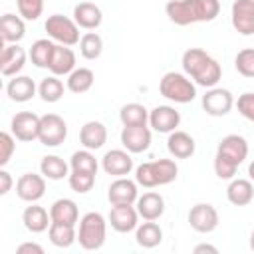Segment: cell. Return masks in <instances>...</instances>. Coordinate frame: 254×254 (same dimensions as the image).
<instances>
[{
    "instance_id": "7402d4cb",
    "label": "cell",
    "mask_w": 254,
    "mask_h": 254,
    "mask_svg": "<svg viewBox=\"0 0 254 254\" xmlns=\"http://www.w3.org/2000/svg\"><path fill=\"white\" fill-rule=\"evenodd\" d=\"M52 75H69L73 69H75V54L69 46H64V44H56V50H54V56H52V62H50V67Z\"/></svg>"
},
{
    "instance_id": "7c38bea8",
    "label": "cell",
    "mask_w": 254,
    "mask_h": 254,
    "mask_svg": "<svg viewBox=\"0 0 254 254\" xmlns=\"http://www.w3.org/2000/svg\"><path fill=\"white\" fill-rule=\"evenodd\" d=\"M46 192V177L36 173H26L16 183V194L26 202H36Z\"/></svg>"
},
{
    "instance_id": "cb8c5ba5",
    "label": "cell",
    "mask_w": 254,
    "mask_h": 254,
    "mask_svg": "<svg viewBox=\"0 0 254 254\" xmlns=\"http://www.w3.org/2000/svg\"><path fill=\"white\" fill-rule=\"evenodd\" d=\"M167 149L175 159H189V157L194 155L196 145H194V139L187 131H177L175 129L167 139Z\"/></svg>"
},
{
    "instance_id": "8fae6325",
    "label": "cell",
    "mask_w": 254,
    "mask_h": 254,
    "mask_svg": "<svg viewBox=\"0 0 254 254\" xmlns=\"http://www.w3.org/2000/svg\"><path fill=\"white\" fill-rule=\"evenodd\" d=\"M189 224L196 232H212L218 226V212L208 202H198L189 212Z\"/></svg>"
},
{
    "instance_id": "277c9868",
    "label": "cell",
    "mask_w": 254,
    "mask_h": 254,
    "mask_svg": "<svg viewBox=\"0 0 254 254\" xmlns=\"http://www.w3.org/2000/svg\"><path fill=\"white\" fill-rule=\"evenodd\" d=\"M177 173H179V167L173 159H157V161L139 165L135 171V181L145 189H153V187L173 183L177 179Z\"/></svg>"
},
{
    "instance_id": "44dd1931",
    "label": "cell",
    "mask_w": 254,
    "mask_h": 254,
    "mask_svg": "<svg viewBox=\"0 0 254 254\" xmlns=\"http://www.w3.org/2000/svg\"><path fill=\"white\" fill-rule=\"evenodd\" d=\"M73 20H75V24L79 28L95 30L103 22V14H101V8L97 4H93V2H79L73 8Z\"/></svg>"
},
{
    "instance_id": "30bf717a",
    "label": "cell",
    "mask_w": 254,
    "mask_h": 254,
    "mask_svg": "<svg viewBox=\"0 0 254 254\" xmlns=\"http://www.w3.org/2000/svg\"><path fill=\"white\" fill-rule=\"evenodd\" d=\"M10 127H12V135L18 141L30 143L40 135V117L32 111H20L12 117Z\"/></svg>"
},
{
    "instance_id": "60d3db41",
    "label": "cell",
    "mask_w": 254,
    "mask_h": 254,
    "mask_svg": "<svg viewBox=\"0 0 254 254\" xmlns=\"http://www.w3.org/2000/svg\"><path fill=\"white\" fill-rule=\"evenodd\" d=\"M18 12L26 20H36L44 10V0H16Z\"/></svg>"
},
{
    "instance_id": "9c48e42d",
    "label": "cell",
    "mask_w": 254,
    "mask_h": 254,
    "mask_svg": "<svg viewBox=\"0 0 254 254\" xmlns=\"http://www.w3.org/2000/svg\"><path fill=\"white\" fill-rule=\"evenodd\" d=\"M234 105V97L228 89L224 87H210L202 95V109L212 115V117H222L226 115Z\"/></svg>"
},
{
    "instance_id": "ba28073f",
    "label": "cell",
    "mask_w": 254,
    "mask_h": 254,
    "mask_svg": "<svg viewBox=\"0 0 254 254\" xmlns=\"http://www.w3.org/2000/svg\"><path fill=\"white\" fill-rule=\"evenodd\" d=\"M67 137V125L58 113H46L40 117V143L46 147H58Z\"/></svg>"
},
{
    "instance_id": "5bb4252c",
    "label": "cell",
    "mask_w": 254,
    "mask_h": 254,
    "mask_svg": "<svg viewBox=\"0 0 254 254\" xmlns=\"http://www.w3.org/2000/svg\"><path fill=\"white\" fill-rule=\"evenodd\" d=\"M181 123V113L171 105H157L149 111V125L159 133H173Z\"/></svg>"
},
{
    "instance_id": "6da1fadb",
    "label": "cell",
    "mask_w": 254,
    "mask_h": 254,
    "mask_svg": "<svg viewBox=\"0 0 254 254\" xmlns=\"http://www.w3.org/2000/svg\"><path fill=\"white\" fill-rule=\"evenodd\" d=\"M169 20L177 26L212 22L220 14L218 0H169L165 6Z\"/></svg>"
},
{
    "instance_id": "ac0fdd59",
    "label": "cell",
    "mask_w": 254,
    "mask_h": 254,
    "mask_svg": "<svg viewBox=\"0 0 254 254\" xmlns=\"http://www.w3.org/2000/svg\"><path fill=\"white\" fill-rule=\"evenodd\" d=\"M107 198L111 204H133L137 202V181L119 177L107 189Z\"/></svg>"
},
{
    "instance_id": "836d02e7",
    "label": "cell",
    "mask_w": 254,
    "mask_h": 254,
    "mask_svg": "<svg viewBox=\"0 0 254 254\" xmlns=\"http://www.w3.org/2000/svg\"><path fill=\"white\" fill-rule=\"evenodd\" d=\"M95 75L89 67H77L67 75V89L71 93H85L91 89Z\"/></svg>"
},
{
    "instance_id": "f1b7e54d",
    "label": "cell",
    "mask_w": 254,
    "mask_h": 254,
    "mask_svg": "<svg viewBox=\"0 0 254 254\" xmlns=\"http://www.w3.org/2000/svg\"><path fill=\"white\" fill-rule=\"evenodd\" d=\"M50 216H52V222H64V224L75 226V222L79 218V210L71 198H60L52 204Z\"/></svg>"
},
{
    "instance_id": "52a82bcc",
    "label": "cell",
    "mask_w": 254,
    "mask_h": 254,
    "mask_svg": "<svg viewBox=\"0 0 254 254\" xmlns=\"http://www.w3.org/2000/svg\"><path fill=\"white\" fill-rule=\"evenodd\" d=\"M44 28L52 40H56L58 44H64V46H75L81 40L79 38V26L75 24V20L62 16V14H52L46 20Z\"/></svg>"
},
{
    "instance_id": "1f68e13d",
    "label": "cell",
    "mask_w": 254,
    "mask_h": 254,
    "mask_svg": "<svg viewBox=\"0 0 254 254\" xmlns=\"http://www.w3.org/2000/svg\"><path fill=\"white\" fill-rule=\"evenodd\" d=\"M54 50H56V44L48 38H42V40H36L30 48V60L36 67H50V62H52V56H54Z\"/></svg>"
},
{
    "instance_id": "ee69618b",
    "label": "cell",
    "mask_w": 254,
    "mask_h": 254,
    "mask_svg": "<svg viewBox=\"0 0 254 254\" xmlns=\"http://www.w3.org/2000/svg\"><path fill=\"white\" fill-rule=\"evenodd\" d=\"M12 189V177L8 171H0V194H8V190Z\"/></svg>"
},
{
    "instance_id": "d590c367",
    "label": "cell",
    "mask_w": 254,
    "mask_h": 254,
    "mask_svg": "<svg viewBox=\"0 0 254 254\" xmlns=\"http://www.w3.org/2000/svg\"><path fill=\"white\" fill-rule=\"evenodd\" d=\"M38 93L46 103H56L64 97V83H62V79H58V75L44 77L38 87Z\"/></svg>"
},
{
    "instance_id": "d6986e66",
    "label": "cell",
    "mask_w": 254,
    "mask_h": 254,
    "mask_svg": "<svg viewBox=\"0 0 254 254\" xmlns=\"http://www.w3.org/2000/svg\"><path fill=\"white\" fill-rule=\"evenodd\" d=\"M139 212L133 204H113L109 212V222L117 232H131L137 228Z\"/></svg>"
},
{
    "instance_id": "d6a6232c",
    "label": "cell",
    "mask_w": 254,
    "mask_h": 254,
    "mask_svg": "<svg viewBox=\"0 0 254 254\" xmlns=\"http://www.w3.org/2000/svg\"><path fill=\"white\" fill-rule=\"evenodd\" d=\"M67 169H69L67 163H65L62 157H58V155H46V157L42 159V163H40L42 175H44L46 179H50V181H60V179H64V177H69Z\"/></svg>"
},
{
    "instance_id": "9a60e30c",
    "label": "cell",
    "mask_w": 254,
    "mask_h": 254,
    "mask_svg": "<svg viewBox=\"0 0 254 254\" xmlns=\"http://www.w3.org/2000/svg\"><path fill=\"white\" fill-rule=\"evenodd\" d=\"M121 143L129 153H143L151 145V129L147 125H129L121 131Z\"/></svg>"
},
{
    "instance_id": "74e56055",
    "label": "cell",
    "mask_w": 254,
    "mask_h": 254,
    "mask_svg": "<svg viewBox=\"0 0 254 254\" xmlns=\"http://www.w3.org/2000/svg\"><path fill=\"white\" fill-rule=\"evenodd\" d=\"M69 167H71V171H87V173L97 175V159L89 149L75 151L69 159Z\"/></svg>"
},
{
    "instance_id": "603a6c76",
    "label": "cell",
    "mask_w": 254,
    "mask_h": 254,
    "mask_svg": "<svg viewBox=\"0 0 254 254\" xmlns=\"http://www.w3.org/2000/svg\"><path fill=\"white\" fill-rule=\"evenodd\" d=\"M137 212L143 220H157L165 212V198L159 192H145L143 196L137 198Z\"/></svg>"
},
{
    "instance_id": "f546056e",
    "label": "cell",
    "mask_w": 254,
    "mask_h": 254,
    "mask_svg": "<svg viewBox=\"0 0 254 254\" xmlns=\"http://www.w3.org/2000/svg\"><path fill=\"white\" fill-rule=\"evenodd\" d=\"M135 240L143 248H155L163 240V230H161V226L155 220H145L141 226H137Z\"/></svg>"
},
{
    "instance_id": "4316f807",
    "label": "cell",
    "mask_w": 254,
    "mask_h": 254,
    "mask_svg": "<svg viewBox=\"0 0 254 254\" xmlns=\"http://www.w3.org/2000/svg\"><path fill=\"white\" fill-rule=\"evenodd\" d=\"M26 34V26H24V20L16 14H4L2 20H0V36H2V42L4 44H16L24 38Z\"/></svg>"
},
{
    "instance_id": "b9f144b4",
    "label": "cell",
    "mask_w": 254,
    "mask_h": 254,
    "mask_svg": "<svg viewBox=\"0 0 254 254\" xmlns=\"http://www.w3.org/2000/svg\"><path fill=\"white\" fill-rule=\"evenodd\" d=\"M16 149V141H14V135L2 131L0 133V167L8 165V161L12 159V153Z\"/></svg>"
},
{
    "instance_id": "4dcf8cb0",
    "label": "cell",
    "mask_w": 254,
    "mask_h": 254,
    "mask_svg": "<svg viewBox=\"0 0 254 254\" xmlns=\"http://www.w3.org/2000/svg\"><path fill=\"white\" fill-rule=\"evenodd\" d=\"M48 234H50V242L58 248H69L77 240L75 228L71 224H64V222H52L48 228Z\"/></svg>"
},
{
    "instance_id": "4fadbf2b",
    "label": "cell",
    "mask_w": 254,
    "mask_h": 254,
    "mask_svg": "<svg viewBox=\"0 0 254 254\" xmlns=\"http://www.w3.org/2000/svg\"><path fill=\"white\" fill-rule=\"evenodd\" d=\"M232 26L242 36H254V0H234Z\"/></svg>"
},
{
    "instance_id": "83f0119b",
    "label": "cell",
    "mask_w": 254,
    "mask_h": 254,
    "mask_svg": "<svg viewBox=\"0 0 254 254\" xmlns=\"http://www.w3.org/2000/svg\"><path fill=\"white\" fill-rule=\"evenodd\" d=\"M226 198L234 206H246L254 198V185L248 179H234L226 189Z\"/></svg>"
},
{
    "instance_id": "8992f818",
    "label": "cell",
    "mask_w": 254,
    "mask_h": 254,
    "mask_svg": "<svg viewBox=\"0 0 254 254\" xmlns=\"http://www.w3.org/2000/svg\"><path fill=\"white\" fill-rule=\"evenodd\" d=\"M159 91L163 97H167L175 103H190L196 97L194 83L179 71H167L163 75V79L159 81Z\"/></svg>"
},
{
    "instance_id": "e0dca14e",
    "label": "cell",
    "mask_w": 254,
    "mask_h": 254,
    "mask_svg": "<svg viewBox=\"0 0 254 254\" xmlns=\"http://www.w3.org/2000/svg\"><path fill=\"white\" fill-rule=\"evenodd\" d=\"M26 64V52L18 44H4L0 56V73L4 77H14Z\"/></svg>"
},
{
    "instance_id": "d4e9b609",
    "label": "cell",
    "mask_w": 254,
    "mask_h": 254,
    "mask_svg": "<svg viewBox=\"0 0 254 254\" xmlns=\"http://www.w3.org/2000/svg\"><path fill=\"white\" fill-rule=\"evenodd\" d=\"M6 93L12 101L24 103L36 95V83L28 75H14V79H10L6 85Z\"/></svg>"
},
{
    "instance_id": "5b68a950",
    "label": "cell",
    "mask_w": 254,
    "mask_h": 254,
    "mask_svg": "<svg viewBox=\"0 0 254 254\" xmlns=\"http://www.w3.org/2000/svg\"><path fill=\"white\" fill-rule=\"evenodd\" d=\"M105 236H107V222L103 214L99 212L83 214V218L79 220V232H77L79 246L83 250H99L105 244Z\"/></svg>"
},
{
    "instance_id": "484cf974",
    "label": "cell",
    "mask_w": 254,
    "mask_h": 254,
    "mask_svg": "<svg viewBox=\"0 0 254 254\" xmlns=\"http://www.w3.org/2000/svg\"><path fill=\"white\" fill-rule=\"evenodd\" d=\"M22 222L26 226V230L38 234V232H44L48 230V226L52 224V216L48 214V210L44 206H38V204H30L26 206V210L22 212Z\"/></svg>"
},
{
    "instance_id": "e575fe53",
    "label": "cell",
    "mask_w": 254,
    "mask_h": 254,
    "mask_svg": "<svg viewBox=\"0 0 254 254\" xmlns=\"http://www.w3.org/2000/svg\"><path fill=\"white\" fill-rule=\"evenodd\" d=\"M119 119H121L123 127H129V125H147L149 111L141 103H127V105L121 107Z\"/></svg>"
},
{
    "instance_id": "c3c4849f",
    "label": "cell",
    "mask_w": 254,
    "mask_h": 254,
    "mask_svg": "<svg viewBox=\"0 0 254 254\" xmlns=\"http://www.w3.org/2000/svg\"><path fill=\"white\" fill-rule=\"evenodd\" d=\"M250 248L254 250V230H252V234H250Z\"/></svg>"
},
{
    "instance_id": "7a4b0ae2",
    "label": "cell",
    "mask_w": 254,
    "mask_h": 254,
    "mask_svg": "<svg viewBox=\"0 0 254 254\" xmlns=\"http://www.w3.org/2000/svg\"><path fill=\"white\" fill-rule=\"evenodd\" d=\"M183 69L189 77L194 79L196 85H202V87H214L220 77H222V69H220V64L210 58L204 50L200 48H189L185 54H183Z\"/></svg>"
},
{
    "instance_id": "f6af8a7d",
    "label": "cell",
    "mask_w": 254,
    "mask_h": 254,
    "mask_svg": "<svg viewBox=\"0 0 254 254\" xmlns=\"http://www.w3.org/2000/svg\"><path fill=\"white\" fill-rule=\"evenodd\" d=\"M18 252H20V254H24V252L44 254V248H42L40 244H36V242H24V244H20V246H18Z\"/></svg>"
},
{
    "instance_id": "2e32d148",
    "label": "cell",
    "mask_w": 254,
    "mask_h": 254,
    "mask_svg": "<svg viewBox=\"0 0 254 254\" xmlns=\"http://www.w3.org/2000/svg\"><path fill=\"white\" fill-rule=\"evenodd\" d=\"M101 167L107 175H113V177H125L133 171V159L127 151L123 149H111L103 155L101 159Z\"/></svg>"
},
{
    "instance_id": "7bdbcfd3",
    "label": "cell",
    "mask_w": 254,
    "mask_h": 254,
    "mask_svg": "<svg viewBox=\"0 0 254 254\" xmlns=\"http://www.w3.org/2000/svg\"><path fill=\"white\" fill-rule=\"evenodd\" d=\"M236 107L240 111V115L248 121H254V91H246L238 97Z\"/></svg>"
},
{
    "instance_id": "ab89813d",
    "label": "cell",
    "mask_w": 254,
    "mask_h": 254,
    "mask_svg": "<svg viewBox=\"0 0 254 254\" xmlns=\"http://www.w3.org/2000/svg\"><path fill=\"white\" fill-rule=\"evenodd\" d=\"M234 65L240 75L244 77H254V48H244L236 54Z\"/></svg>"
},
{
    "instance_id": "ffe728a7",
    "label": "cell",
    "mask_w": 254,
    "mask_h": 254,
    "mask_svg": "<svg viewBox=\"0 0 254 254\" xmlns=\"http://www.w3.org/2000/svg\"><path fill=\"white\" fill-rule=\"evenodd\" d=\"M105 141H107V127L101 121H87L79 129V143L89 151L101 149Z\"/></svg>"
},
{
    "instance_id": "bcb514c9",
    "label": "cell",
    "mask_w": 254,
    "mask_h": 254,
    "mask_svg": "<svg viewBox=\"0 0 254 254\" xmlns=\"http://www.w3.org/2000/svg\"><path fill=\"white\" fill-rule=\"evenodd\" d=\"M200 252H212V254H216L218 248L216 246H210V244H198V246H194V254H200Z\"/></svg>"
},
{
    "instance_id": "3957f363",
    "label": "cell",
    "mask_w": 254,
    "mask_h": 254,
    "mask_svg": "<svg viewBox=\"0 0 254 254\" xmlns=\"http://www.w3.org/2000/svg\"><path fill=\"white\" fill-rule=\"evenodd\" d=\"M248 157V143L242 135H226L220 139L216 157H214V173L218 179H232L236 175L238 165L244 163Z\"/></svg>"
},
{
    "instance_id": "7dc6e473",
    "label": "cell",
    "mask_w": 254,
    "mask_h": 254,
    "mask_svg": "<svg viewBox=\"0 0 254 254\" xmlns=\"http://www.w3.org/2000/svg\"><path fill=\"white\" fill-rule=\"evenodd\" d=\"M248 177H250V181L254 183V161L248 165Z\"/></svg>"
},
{
    "instance_id": "8d00e7d4",
    "label": "cell",
    "mask_w": 254,
    "mask_h": 254,
    "mask_svg": "<svg viewBox=\"0 0 254 254\" xmlns=\"http://www.w3.org/2000/svg\"><path fill=\"white\" fill-rule=\"evenodd\" d=\"M103 52V40L99 34L95 32H87L81 36L79 40V54L85 58V60H97Z\"/></svg>"
},
{
    "instance_id": "f35d334b",
    "label": "cell",
    "mask_w": 254,
    "mask_h": 254,
    "mask_svg": "<svg viewBox=\"0 0 254 254\" xmlns=\"http://www.w3.org/2000/svg\"><path fill=\"white\" fill-rule=\"evenodd\" d=\"M69 181V187L71 190L79 192V194H85L93 189L95 185V173H87V171H71V175L67 177Z\"/></svg>"
}]
</instances>
